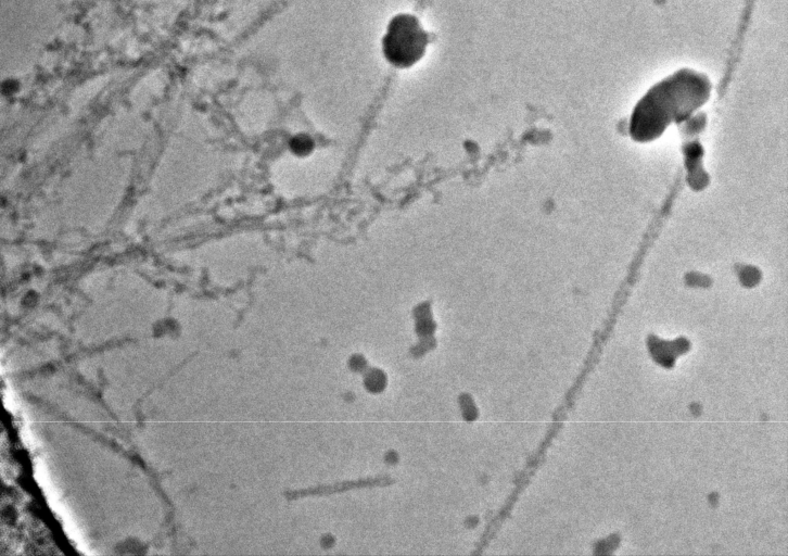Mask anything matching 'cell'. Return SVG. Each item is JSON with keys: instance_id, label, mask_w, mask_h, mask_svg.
<instances>
[{"instance_id": "obj_2", "label": "cell", "mask_w": 788, "mask_h": 556, "mask_svg": "<svg viewBox=\"0 0 788 556\" xmlns=\"http://www.w3.org/2000/svg\"><path fill=\"white\" fill-rule=\"evenodd\" d=\"M429 35L419 20L408 13L395 15L382 38L385 60L397 68H408L419 62L427 50Z\"/></svg>"}, {"instance_id": "obj_1", "label": "cell", "mask_w": 788, "mask_h": 556, "mask_svg": "<svg viewBox=\"0 0 788 556\" xmlns=\"http://www.w3.org/2000/svg\"><path fill=\"white\" fill-rule=\"evenodd\" d=\"M711 85L704 75L682 70L653 86L638 102L631 121L635 139L660 135L674 121H681L709 98Z\"/></svg>"}]
</instances>
